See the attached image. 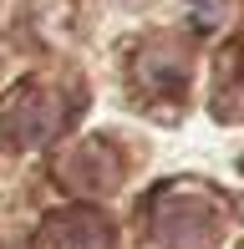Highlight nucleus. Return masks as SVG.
Returning <instances> with one entry per match:
<instances>
[{
    "instance_id": "nucleus-1",
    "label": "nucleus",
    "mask_w": 244,
    "mask_h": 249,
    "mask_svg": "<svg viewBox=\"0 0 244 249\" xmlns=\"http://www.w3.org/2000/svg\"><path fill=\"white\" fill-rule=\"evenodd\" d=\"M66 122V102L41 82H26L16 97H10L5 117H0V132H5L10 148H41L46 138H56V127Z\"/></svg>"
},
{
    "instance_id": "nucleus-2",
    "label": "nucleus",
    "mask_w": 244,
    "mask_h": 249,
    "mask_svg": "<svg viewBox=\"0 0 244 249\" xmlns=\"http://www.w3.org/2000/svg\"><path fill=\"white\" fill-rule=\"evenodd\" d=\"M153 213H158V234L178 249H209V239H214V224L204 219V198L163 194Z\"/></svg>"
},
{
    "instance_id": "nucleus-3",
    "label": "nucleus",
    "mask_w": 244,
    "mask_h": 249,
    "mask_svg": "<svg viewBox=\"0 0 244 249\" xmlns=\"http://www.w3.org/2000/svg\"><path fill=\"white\" fill-rule=\"evenodd\" d=\"M46 229H51V239L61 249H112V234H107L102 213H92V209H66Z\"/></svg>"
}]
</instances>
